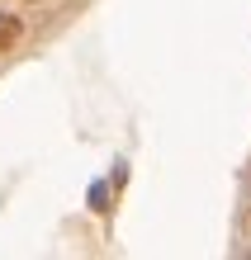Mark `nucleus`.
Segmentation results:
<instances>
[{
    "instance_id": "obj_1",
    "label": "nucleus",
    "mask_w": 251,
    "mask_h": 260,
    "mask_svg": "<svg viewBox=\"0 0 251 260\" xmlns=\"http://www.w3.org/2000/svg\"><path fill=\"white\" fill-rule=\"evenodd\" d=\"M19 38H24V24L14 19V14H0V52H10Z\"/></svg>"
}]
</instances>
